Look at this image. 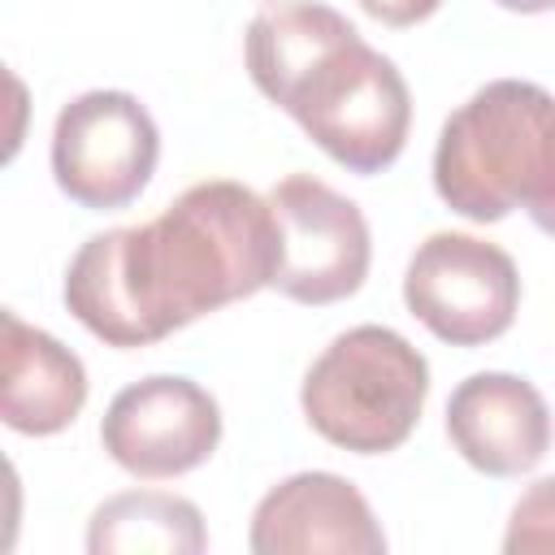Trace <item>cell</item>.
Listing matches in <instances>:
<instances>
[{
  "label": "cell",
  "mask_w": 555,
  "mask_h": 555,
  "mask_svg": "<svg viewBox=\"0 0 555 555\" xmlns=\"http://www.w3.org/2000/svg\"><path fill=\"white\" fill-rule=\"evenodd\" d=\"M282 269V225L264 195L208 178L160 217L91 234L65 269V308L108 347H152L251 299Z\"/></svg>",
  "instance_id": "cell-1"
},
{
  "label": "cell",
  "mask_w": 555,
  "mask_h": 555,
  "mask_svg": "<svg viewBox=\"0 0 555 555\" xmlns=\"http://www.w3.org/2000/svg\"><path fill=\"white\" fill-rule=\"evenodd\" d=\"M434 191L477 225L525 208L555 238V95L525 78H494L473 91L442 121Z\"/></svg>",
  "instance_id": "cell-2"
},
{
  "label": "cell",
  "mask_w": 555,
  "mask_h": 555,
  "mask_svg": "<svg viewBox=\"0 0 555 555\" xmlns=\"http://www.w3.org/2000/svg\"><path fill=\"white\" fill-rule=\"evenodd\" d=\"M429 399L425 356L390 325H356L338 334L304 373L299 408L308 425L356 455L403 447Z\"/></svg>",
  "instance_id": "cell-3"
},
{
  "label": "cell",
  "mask_w": 555,
  "mask_h": 555,
  "mask_svg": "<svg viewBox=\"0 0 555 555\" xmlns=\"http://www.w3.org/2000/svg\"><path fill=\"white\" fill-rule=\"evenodd\" d=\"M278 108L351 173L390 169L412 130V91L399 65L369 48L364 35L330 48L286 87Z\"/></svg>",
  "instance_id": "cell-4"
},
{
  "label": "cell",
  "mask_w": 555,
  "mask_h": 555,
  "mask_svg": "<svg viewBox=\"0 0 555 555\" xmlns=\"http://www.w3.org/2000/svg\"><path fill=\"white\" fill-rule=\"evenodd\" d=\"M408 312L451 347H481L512 330L520 308L516 260L477 234H429L403 273Z\"/></svg>",
  "instance_id": "cell-5"
},
{
  "label": "cell",
  "mask_w": 555,
  "mask_h": 555,
  "mask_svg": "<svg viewBox=\"0 0 555 555\" xmlns=\"http://www.w3.org/2000/svg\"><path fill=\"white\" fill-rule=\"evenodd\" d=\"M160 160V130L130 91H82L52 126V178L56 186L91 208H126L152 182Z\"/></svg>",
  "instance_id": "cell-6"
},
{
  "label": "cell",
  "mask_w": 555,
  "mask_h": 555,
  "mask_svg": "<svg viewBox=\"0 0 555 555\" xmlns=\"http://www.w3.org/2000/svg\"><path fill=\"white\" fill-rule=\"evenodd\" d=\"M269 204L282 225V269L273 286L295 304H338L369 278L373 238L356 199L312 173H286Z\"/></svg>",
  "instance_id": "cell-7"
},
{
  "label": "cell",
  "mask_w": 555,
  "mask_h": 555,
  "mask_svg": "<svg viewBox=\"0 0 555 555\" xmlns=\"http://www.w3.org/2000/svg\"><path fill=\"white\" fill-rule=\"evenodd\" d=\"M100 442L108 460L143 481L182 477L221 442L217 399L178 373H152L113 395L100 421Z\"/></svg>",
  "instance_id": "cell-8"
},
{
  "label": "cell",
  "mask_w": 555,
  "mask_h": 555,
  "mask_svg": "<svg viewBox=\"0 0 555 555\" xmlns=\"http://www.w3.org/2000/svg\"><path fill=\"white\" fill-rule=\"evenodd\" d=\"M256 555H382L386 533L369 499L338 473H295L251 512Z\"/></svg>",
  "instance_id": "cell-9"
},
{
  "label": "cell",
  "mask_w": 555,
  "mask_h": 555,
  "mask_svg": "<svg viewBox=\"0 0 555 555\" xmlns=\"http://www.w3.org/2000/svg\"><path fill=\"white\" fill-rule=\"evenodd\" d=\"M447 438L486 477H520L551 447V408L516 373H473L447 399Z\"/></svg>",
  "instance_id": "cell-10"
},
{
  "label": "cell",
  "mask_w": 555,
  "mask_h": 555,
  "mask_svg": "<svg viewBox=\"0 0 555 555\" xmlns=\"http://www.w3.org/2000/svg\"><path fill=\"white\" fill-rule=\"evenodd\" d=\"M4 325V386L0 416L13 434L52 438L69 429L87 403V369L82 360L56 343L48 330L26 325L17 312L0 317Z\"/></svg>",
  "instance_id": "cell-11"
},
{
  "label": "cell",
  "mask_w": 555,
  "mask_h": 555,
  "mask_svg": "<svg viewBox=\"0 0 555 555\" xmlns=\"http://www.w3.org/2000/svg\"><path fill=\"white\" fill-rule=\"evenodd\" d=\"M351 35H360V30L330 4L278 0V4L260 9L247 26V39H243L247 74H251L256 91L269 104H278L299 74H308L330 48H338Z\"/></svg>",
  "instance_id": "cell-12"
},
{
  "label": "cell",
  "mask_w": 555,
  "mask_h": 555,
  "mask_svg": "<svg viewBox=\"0 0 555 555\" xmlns=\"http://www.w3.org/2000/svg\"><path fill=\"white\" fill-rule=\"evenodd\" d=\"M208 546L204 516L169 490H126L104 499L87 520L91 555H199Z\"/></svg>",
  "instance_id": "cell-13"
},
{
  "label": "cell",
  "mask_w": 555,
  "mask_h": 555,
  "mask_svg": "<svg viewBox=\"0 0 555 555\" xmlns=\"http://www.w3.org/2000/svg\"><path fill=\"white\" fill-rule=\"evenodd\" d=\"M503 551L507 555H538V551H555V477L533 481L507 520L503 533Z\"/></svg>",
  "instance_id": "cell-14"
},
{
  "label": "cell",
  "mask_w": 555,
  "mask_h": 555,
  "mask_svg": "<svg viewBox=\"0 0 555 555\" xmlns=\"http://www.w3.org/2000/svg\"><path fill=\"white\" fill-rule=\"evenodd\" d=\"M442 0H360V9L386 26H416L438 13Z\"/></svg>",
  "instance_id": "cell-15"
},
{
  "label": "cell",
  "mask_w": 555,
  "mask_h": 555,
  "mask_svg": "<svg viewBox=\"0 0 555 555\" xmlns=\"http://www.w3.org/2000/svg\"><path fill=\"white\" fill-rule=\"evenodd\" d=\"M494 4H503L512 13H551L555 9V0H494Z\"/></svg>",
  "instance_id": "cell-16"
}]
</instances>
